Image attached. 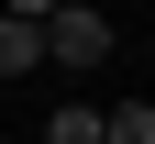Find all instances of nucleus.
I'll return each mask as SVG.
<instances>
[{
	"instance_id": "2",
	"label": "nucleus",
	"mask_w": 155,
	"mask_h": 144,
	"mask_svg": "<svg viewBox=\"0 0 155 144\" xmlns=\"http://www.w3.org/2000/svg\"><path fill=\"white\" fill-rule=\"evenodd\" d=\"M33 67H45V22L0 11V78H33Z\"/></svg>"
},
{
	"instance_id": "3",
	"label": "nucleus",
	"mask_w": 155,
	"mask_h": 144,
	"mask_svg": "<svg viewBox=\"0 0 155 144\" xmlns=\"http://www.w3.org/2000/svg\"><path fill=\"white\" fill-rule=\"evenodd\" d=\"M111 144H155V100H122V111H100Z\"/></svg>"
},
{
	"instance_id": "4",
	"label": "nucleus",
	"mask_w": 155,
	"mask_h": 144,
	"mask_svg": "<svg viewBox=\"0 0 155 144\" xmlns=\"http://www.w3.org/2000/svg\"><path fill=\"white\" fill-rule=\"evenodd\" d=\"M45 144H100V111H89V100H67V111L45 122Z\"/></svg>"
},
{
	"instance_id": "1",
	"label": "nucleus",
	"mask_w": 155,
	"mask_h": 144,
	"mask_svg": "<svg viewBox=\"0 0 155 144\" xmlns=\"http://www.w3.org/2000/svg\"><path fill=\"white\" fill-rule=\"evenodd\" d=\"M45 67H111V11H89V0H55L45 11Z\"/></svg>"
},
{
	"instance_id": "6",
	"label": "nucleus",
	"mask_w": 155,
	"mask_h": 144,
	"mask_svg": "<svg viewBox=\"0 0 155 144\" xmlns=\"http://www.w3.org/2000/svg\"><path fill=\"white\" fill-rule=\"evenodd\" d=\"M100 144H111V133H100Z\"/></svg>"
},
{
	"instance_id": "5",
	"label": "nucleus",
	"mask_w": 155,
	"mask_h": 144,
	"mask_svg": "<svg viewBox=\"0 0 155 144\" xmlns=\"http://www.w3.org/2000/svg\"><path fill=\"white\" fill-rule=\"evenodd\" d=\"M0 11H22V22H45V11H55V0H0Z\"/></svg>"
}]
</instances>
